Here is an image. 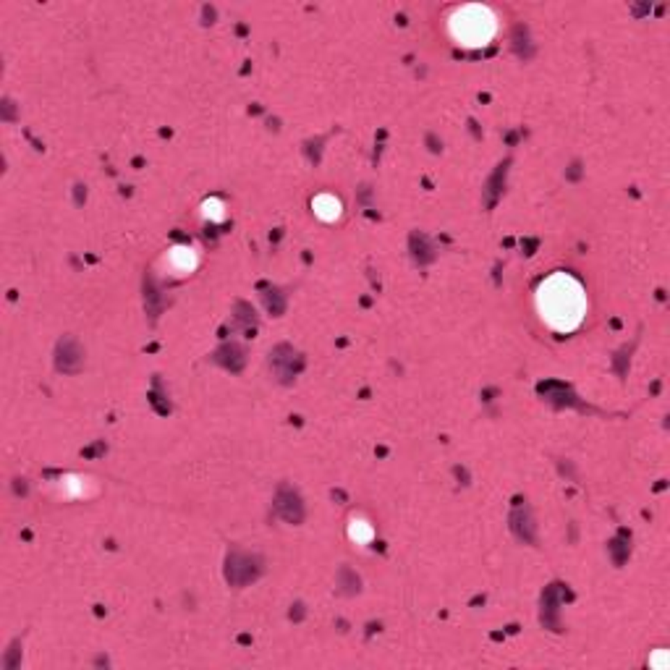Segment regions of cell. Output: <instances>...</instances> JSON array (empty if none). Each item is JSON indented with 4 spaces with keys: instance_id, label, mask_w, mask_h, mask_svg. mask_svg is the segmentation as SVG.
Here are the masks:
<instances>
[{
    "instance_id": "8992f818",
    "label": "cell",
    "mask_w": 670,
    "mask_h": 670,
    "mask_svg": "<svg viewBox=\"0 0 670 670\" xmlns=\"http://www.w3.org/2000/svg\"><path fill=\"white\" fill-rule=\"evenodd\" d=\"M204 218H212V220H223L225 212H223V202L220 200H207L204 202Z\"/></svg>"
},
{
    "instance_id": "277c9868",
    "label": "cell",
    "mask_w": 670,
    "mask_h": 670,
    "mask_svg": "<svg viewBox=\"0 0 670 670\" xmlns=\"http://www.w3.org/2000/svg\"><path fill=\"white\" fill-rule=\"evenodd\" d=\"M312 207H315V215L322 218V220H328V223L341 215V202L335 200L333 194H319V197H315Z\"/></svg>"
},
{
    "instance_id": "52a82bcc",
    "label": "cell",
    "mask_w": 670,
    "mask_h": 670,
    "mask_svg": "<svg viewBox=\"0 0 670 670\" xmlns=\"http://www.w3.org/2000/svg\"><path fill=\"white\" fill-rule=\"evenodd\" d=\"M652 665H658V668L662 670V668H665V665H668V655H665V652H662V649H660L658 655H655V658H652Z\"/></svg>"
},
{
    "instance_id": "6da1fadb",
    "label": "cell",
    "mask_w": 670,
    "mask_h": 670,
    "mask_svg": "<svg viewBox=\"0 0 670 670\" xmlns=\"http://www.w3.org/2000/svg\"><path fill=\"white\" fill-rule=\"evenodd\" d=\"M587 306L584 285L568 272H553L537 288V312L558 333L576 330L587 317Z\"/></svg>"
},
{
    "instance_id": "3957f363",
    "label": "cell",
    "mask_w": 670,
    "mask_h": 670,
    "mask_svg": "<svg viewBox=\"0 0 670 670\" xmlns=\"http://www.w3.org/2000/svg\"><path fill=\"white\" fill-rule=\"evenodd\" d=\"M165 262H168L170 272L186 275V272H191L194 267H197V254H194V249H188V247H176L170 254H168Z\"/></svg>"
},
{
    "instance_id": "5b68a950",
    "label": "cell",
    "mask_w": 670,
    "mask_h": 670,
    "mask_svg": "<svg viewBox=\"0 0 670 670\" xmlns=\"http://www.w3.org/2000/svg\"><path fill=\"white\" fill-rule=\"evenodd\" d=\"M349 534H351V540L356 542V545H367V542L372 540V527H369L367 521H362V518H359V521L353 518Z\"/></svg>"
},
{
    "instance_id": "7a4b0ae2",
    "label": "cell",
    "mask_w": 670,
    "mask_h": 670,
    "mask_svg": "<svg viewBox=\"0 0 670 670\" xmlns=\"http://www.w3.org/2000/svg\"><path fill=\"white\" fill-rule=\"evenodd\" d=\"M450 35L464 47H484L497 32V19L487 6H461L450 16Z\"/></svg>"
}]
</instances>
